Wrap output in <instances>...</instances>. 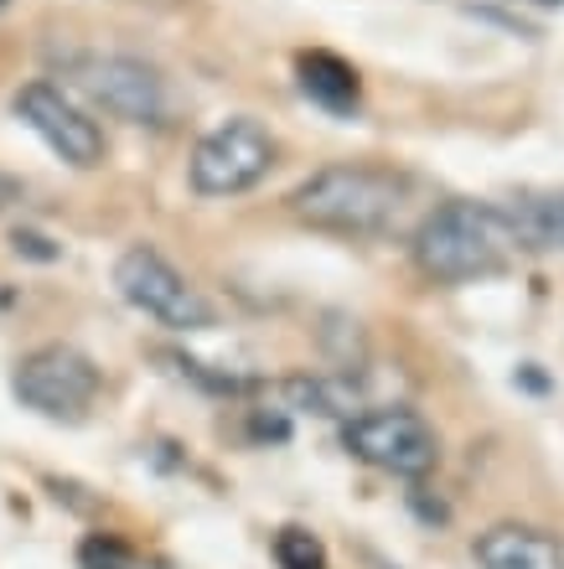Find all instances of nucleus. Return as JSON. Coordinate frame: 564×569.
Instances as JSON below:
<instances>
[{"label": "nucleus", "instance_id": "5", "mask_svg": "<svg viewBox=\"0 0 564 569\" xmlns=\"http://www.w3.org/2000/svg\"><path fill=\"white\" fill-rule=\"evenodd\" d=\"M68 78L89 93L99 109L130 124H161L166 120V78L150 62L130 52H78L68 58Z\"/></svg>", "mask_w": 564, "mask_h": 569}, {"label": "nucleus", "instance_id": "7", "mask_svg": "<svg viewBox=\"0 0 564 569\" xmlns=\"http://www.w3.org/2000/svg\"><path fill=\"white\" fill-rule=\"evenodd\" d=\"M342 446L353 450L357 461L378 466L388 477H425L435 461H441V440L425 425V415L415 409H368V415H353L347 430H342Z\"/></svg>", "mask_w": 564, "mask_h": 569}, {"label": "nucleus", "instance_id": "8", "mask_svg": "<svg viewBox=\"0 0 564 569\" xmlns=\"http://www.w3.org/2000/svg\"><path fill=\"white\" fill-rule=\"evenodd\" d=\"M16 114H21V124H27L52 156H62V161L78 166V171H89V166L105 161V130H99L58 83H27V89L16 93Z\"/></svg>", "mask_w": 564, "mask_h": 569}, {"label": "nucleus", "instance_id": "9", "mask_svg": "<svg viewBox=\"0 0 564 569\" xmlns=\"http://www.w3.org/2000/svg\"><path fill=\"white\" fill-rule=\"evenodd\" d=\"M476 565L482 569H564L560 539L523 523H497L476 539Z\"/></svg>", "mask_w": 564, "mask_h": 569}, {"label": "nucleus", "instance_id": "16", "mask_svg": "<svg viewBox=\"0 0 564 569\" xmlns=\"http://www.w3.org/2000/svg\"><path fill=\"white\" fill-rule=\"evenodd\" d=\"M6 197H11V187H6V181H0V208H6Z\"/></svg>", "mask_w": 564, "mask_h": 569}, {"label": "nucleus", "instance_id": "17", "mask_svg": "<svg viewBox=\"0 0 564 569\" xmlns=\"http://www.w3.org/2000/svg\"><path fill=\"white\" fill-rule=\"evenodd\" d=\"M6 6H11V0H0V11H6Z\"/></svg>", "mask_w": 564, "mask_h": 569}, {"label": "nucleus", "instance_id": "1", "mask_svg": "<svg viewBox=\"0 0 564 569\" xmlns=\"http://www.w3.org/2000/svg\"><path fill=\"white\" fill-rule=\"evenodd\" d=\"M409 202V181L384 171V166H321L290 192V218L316 233H342V239H378L399 223Z\"/></svg>", "mask_w": 564, "mask_h": 569}, {"label": "nucleus", "instance_id": "2", "mask_svg": "<svg viewBox=\"0 0 564 569\" xmlns=\"http://www.w3.org/2000/svg\"><path fill=\"white\" fill-rule=\"evenodd\" d=\"M513 249H518L513 228H507L503 208H492V202H446L415 233V264L441 284L497 274Z\"/></svg>", "mask_w": 564, "mask_h": 569}, {"label": "nucleus", "instance_id": "13", "mask_svg": "<svg viewBox=\"0 0 564 569\" xmlns=\"http://www.w3.org/2000/svg\"><path fill=\"white\" fill-rule=\"evenodd\" d=\"M275 559H280V569H327V549L306 528H280L275 533Z\"/></svg>", "mask_w": 564, "mask_h": 569}, {"label": "nucleus", "instance_id": "6", "mask_svg": "<svg viewBox=\"0 0 564 569\" xmlns=\"http://www.w3.org/2000/svg\"><path fill=\"white\" fill-rule=\"evenodd\" d=\"M11 393L47 420H83L89 405L99 399V368L78 347H37V352L16 362Z\"/></svg>", "mask_w": 564, "mask_h": 569}, {"label": "nucleus", "instance_id": "15", "mask_svg": "<svg viewBox=\"0 0 564 569\" xmlns=\"http://www.w3.org/2000/svg\"><path fill=\"white\" fill-rule=\"evenodd\" d=\"M11 249H16V254H27V259H42V264H52V259L62 254L58 243L42 239V233H31V228H16V233H11Z\"/></svg>", "mask_w": 564, "mask_h": 569}, {"label": "nucleus", "instance_id": "10", "mask_svg": "<svg viewBox=\"0 0 564 569\" xmlns=\"http://www.w3.org/2000/svg\"><path fill=\"white\" fill-rule=\"evenodd\" d=\"M296 78H300V93L311 99V104L332 109V114H353L357 99H363V83H357V68L327 47H316V52H300L296 58Z\"/></svg>", "mask_w": 564, "mask_h": 569}, {"label": "nucleus", "instance_id": "14", "mask_svg": "<svg viewBox=\"0 0 564 569\" xmlns=\"http://www.w3.org/2000/svg\"><path fill=\"white\" fill-rule=\"evenodd\" d=\"M130 543L115 533H89L78 543V569H130Z\"/></svg>", "mask_w": 564, "mask_h": 569}, {"label": "nucleus", "instance_id": "12", "mask_svg": "<svg viewBox=\"0 0 564 569\" xmlns=\"http://www.w3.org/2000/svg\"><path fill=\"white\" fill-rule=\"evenodd\" d=\"M285 399L296 409H311V415H332V420H342V415H353L357 409V383L353 378H290L285 383Z\"/></svg>", "mask_w": 564, "mask_h": 569}, {"label": "nucleus", "instance_id": "11", "mask_svg": "<svg viewBox=\"0 0 564 569\" xmlns=\"http://www.w3.org/2000/svg\"><path fill=\"white\" fill-rule=\"evenodd\" d=\"M513 243L534 249V254H554L564 249V192H544V197H518L503 208Z\"/></svg>", "mask_w": 564, "mask_h": 569}, {"label": "nucleus", "instance_id": "18", "mask_svg": "<svg viewBox=\"0 0 564 569\" xmlns=\"http://www.w3.org/2000/svg\"><path fill=\"white\" fill-rule=\"evenodd\" d=\"M544 6H560V0H544Z\"/></svg>", "mask_w": 564, "mask_h": 569}, {"label": "nucleus", "instance_id": "3", "mask_svg": "<svg viewBox=\"0 0 564 569\" xmlns=\"http://www.w3.org/2000/svg\"><path fill=\"white\" fill-rule=\"evenodd\" d=\"M115 284L119 296L130 300L140 316L150 321H161L171 331H208L218 327V311H212V300L197 290L187 274L161 254V249H150V243H135L125 249L115 264Z\"/></svg>", "mask_w": 564, "mask_h": 569}, {"label": "nucleus", "instance_id": "4", "mask_svg": "<svg viewBox=\"0 0 564 569\" xmlns=\"http://www.w3.org/2000/svg\"><path fill=\"white\" fill-rule=\"evenodd\" d=\"M269 166H275V136L259 120L238 114L197 140L187 177H192L197 197H238L259 187L269 177Z\"/></svg>", "mask_w": 564, "mask_h": 569}]
</instances>
